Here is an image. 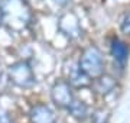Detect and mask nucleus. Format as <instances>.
Wrapping results in <instances>:
<instances>
[{
	"label": "nucleus",
	"mask_w": 130,
	"mask_h": 123,
	"mask_svg": "<svg viewBox=\"0 0 130 123\" xmlns=\"http://www.w3.org/2000/svg\"><path fill=\"white\" fill-rule=\"evenodd\" d=\"M116 87V81L114 78L108 75H101L98 77L97 81H95V90L100 93V94H107V93H110L113 91V88Z\"/></svg>",
	"instance_id": "6"
},
{
	"label": "nucleus",
	"mask_w": 130,
	"mask_h": 123,
	"mask_svg": "<svg viewBox=\"0 0 130 123\" xmlns=\"http://www.w3.org/2000/svg\"><path fill=\"white\" fill-rule=\"evenodd\" d=\"M0 123H10L9 116H7L5 112H2V110H0Z\"/></svg>",
	"instance_id": "11"
},
{
	"label": "nucleus",
	"mask_w": 130,
	"mask_h": 123,
	"mask_svg": "<svg viewBox=\"0 0 130 123\" xmlns=\"http://www.w3.org/2000/svg\"><path fill=\"white\" fill-rule=\"evenodd\" d=\"M79 70L90 78H97L103 74L104 59L101 52L95 47H90L84 51L83 57L79 59Z\"/></svg>",
	"instance_id": "1"
},
{
	"label": "nucleus",
	"mask_w": 130,
	"mask_h": 123,
	"mask_svg": "<svg viewBox=\"0 0 130 123\" xmlns=\"http://www.w3.org/2000/svg\"><path fill=\"white\" fill-rule=\"evenodd\" d=\"M0 22H2V12H0Z\"/></svg>",
	"instance_id": "12"
},
{
	"label": "nucleus",
	"mask_w": 130,
	"mask_h": 123,
	"mask_svg": "<svg viewBox=\"0 0 130 123\" xmlns=\"http://www.w3.org/2000/svg\"><path fill=\"white\" fill-rule=\"evenodd\" d=\"M51 99L55 103V106L61 107V109H68L72 101H74V94L71 91V87L68 83L65 81H59L56 83L51 90Z\"/></svg>",
	"instance_id": "3"
},
{
	"label": "nucleus",
	"mask_w": 130,
	"mask_h": 123,
	"mask_svg": "<svg viewBox=\"0 0 130 123\" xmlns=\"http://www.w3.org/2000/svg\"><path fill=\"white\" fill-rule=\"evenodd\" d=\"M9 75L16 85L19 87H32L35 84V75L32 72V68L26 62H18L9 68Z\"/></svg>",
	"instance_id": "2"
},
{
	"label": "nucleus",
	"mask_w": 130,
	"mask_h": 123,
	"mask_svg": "<svg viewBox=\"0 0 130 123\" xmlns=\"http://www.w3.org/2000/svg\"><path fill=\"white\" fill-rule=\"evenodd\" d=\"M111 55L116 59V62H119L120 65H123L127 61V55H129V48L124 42H121L119 39L113 41L111 43Z\"/></svg>",
	"instance_id": "5"
},
{
	"label": "nucleus",
	"mask_w": 130,
	"mask_h": 123,
	"mask_svg": "<svg viewBox=\"0 0 130 123\" xmlns=\"http://www.w3.org/2000/svg\"><path fill=\"white\" fill-rule=\"evenodd\" d=\"M68 112L77 120H84V119L88 116V107L85 106V103L78 101V100H74L72 101V104L68 107Z\"/></svg>",
	"instance_id": "7"
},
{
	"label": "nucleus",
	"mask_w": 130,
	"mask_h": 123,
	"mask_svg": "<svg viewBox=\"0 0 130 123\" xmlns=\"http://www.w3.org/2000/svg\"><path fill=\"white\" fill-rule=\"evenodd\" d=\"M91 123H107V117L101 113H95V114H93Z\"/></svg>",
	"instance_id": "10"
},
{
	"label": "nucleus",
	"mask_w": 130,
	"mask_h": 123,
	"mask_svg": "<svg viewBox=\"0 0 130 123\" xmlns=\"http://www.w3.org/2000/svg\"><path fill=\"white\" fill-rule=\"evenodd\" d=\"M32 123H55V114L45 104H36L30 109L29 113Z\"/></svg>",
	"instance_id": "4"
},
{
	"label": "nucleus",
	"mask_w": 130,
	"mask_h": 123,
	"mask_svg": "<svg viewBox=\"0 0 130 123\" xmlns=\"http://www.w3.org/2000/svg\"><path fill=\"white\" fill-rule=\"evenodd\" d=\"M121 32L126 33V35H130V13H127L123 18V22H121Z\"/></svg>",
	"instance_id": "9"
},
{
	"label": "nucleus",
	"mask_w": 130,
	"mask_h": 123,
	"mask_svg": "<svg viewBox=\"0 0 130 123\" xmlns=\"http://www.w3.org/2000/svg\"><path fill=\"white\" fill-rule=\"evenodd\" d=\"M88 75H85L79 68L77 70H72L70 75V84L75 85V87H87L88 85Z\"/></svg>",
	"instance_id": "8"
}]
</instances>
